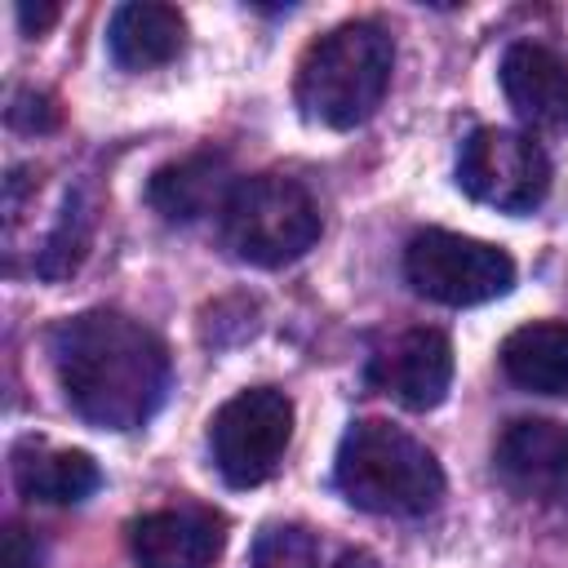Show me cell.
I'll return each instance as SVG.
<instances>
[{
  "label": "cell",
  "instance_id": "6da1fadb",
  "mask_svg": "<svg viewBox=\"0 0 568 568\" xmlns=\"http://www.w3.org/2000/svg\"><path fill=\"white\" fill-rule=\"evenodd\" d=\"M67 404L98 430H138L169 395V346L120 311H80L49 333Z\"/></svg>",
  "mask_w": 568,
  "mask_h": 568
},
{
  "label": "cell",
  "instance_id": "7a4b0ae2",
  "mask_svg": "<svg viewBox=\"0 0 568 568\" xmlns=\"http://www.w3.org/2000/svg\"><path fill=\"white\" fill-rule=\"evenodd\" d=\"M390 67H395V40L382 22L373 18L342 22L320 40H311L297 62V80H293L297 111L324 129H355L382 106L390 89Z\"/></svg>",
  "mask_w": 568,
  "mask_h": 568
},
{
  "label": "cell",
  "instance_id": "3957f363",
  "mask_svg": "<svg viewBox=\"0 0 568 568\" xmlns=\"http://www.w3.org/2000/svg\"><path fill=\"white\" fill-rule=\"evenodd\" d=\"M337 493L368 515H426L444 497V470L435 453L386 417H359L346 426L333 457Z\"/></svg>",
  "mask_w": 568,
  "mask_h": 568
},
{
  "label": "cell",
  "instance_id": "277c9868",
  "mask_svg": "<svg viewBox=\"0 0 568 568\" xmlns=\"http://www.w3.org/2000/svg\"><path fill=\"white\" fill-rule=\"evenodd\" d=\"M222 248L248 266H288L320 240V209L297 178H240L217 213Z\"/></svg>",
  "mask_w": 568,
  "mask_h": 568
},
{
  "label": "cell",
  "instance_id": "5b68a950",
  "mask_svg": "<svg viewBox=\"0 0 568 568\" xmlns=\"http://www.w3.org/2000/svg\"><path fill=\"white\" fill-rule=\"evenodd\" d=\"M404 275L413 284V293H422L439 306H479V302L510 293L515 257L501 244L430 226L408 240Z\"/></svg>",
  "mask_w": 568,
  "mask_h": 568
},
{
  "label": "cell",
  "instance_id": "8992f818",
  "mask_svg": "<svg viewBox=\"0 0 568 568\" xmlns=\"http://www.w3.org/2000/svg\"><path fill=\"white\" fill-rule=\"evenodd\" d=\"M293 439V399L275 386H248L231 395L209 422L213 466L231 488L266 484Z\"/></svg>",
  "mask_w": 568,
  "mask_h": 568
},
{
  "label": "cell",
  "instance_id": "52a82bcc",
  "mask_svg": "<svg viewBox=\"0 0 568 568\" xmlns=\"http://www.w3.org/2000/svg\"><path fill=\"white\" fill-rule=\"evenodd\" d=\"M457 186L501 213H528L550 191V160L532 133L519 129H475L457 151Z\"/></svg>",
  "mask_w": 568,
  "mask_h": 568
},
{
  "label": "cell",
  "instance_id": "ba28073f",
  "mask_svg": "<svg viewBox=\"0 0 568 568\" xmlns=\"http://www.w3.org/2000/svg\"><path fill=\"white\" fill-rule=\"evenodd\" d=\"M368 386L413 413L439 408L453 386V342L439 328H404L368 359Z\"/></svg>",
  "mask_w": 568,
  "mask_h": 568
},
{
  "label": "cell",
  "instance_id": "9c48e42d",
  "mask_svg": "<svg viewBox=\"0 0 568 568\" xmlns=\"http://www.w3.org/2000/svg\"><path fill=\"white\" fill-rule=\"evenodd\" d=\"M497 475L532 501H568V426L550 417H515L493 444Z\"/></svg>",
  "mask_w": 568,
  "mask_h": 568
},
{
  "label": "cell",
  "instance_id": "30bf717a",
  "mask_svg": "<svg viewBox=\"0 0 568 568\" xmlns=\"http://www.w3.org/2000/svg\"><path fill=\"white\" fill-rule=\"evenodd\" d=\"M501 93L510 111L537 129V133H564L568 129V58L555 53L550 44L519 40L501 53L497 67Z\"/></svg>",
  "mask_w": 568,
  "mask_h": 568
},
{
  "label": "cell",
  "instance_id": "8fae6325",
  "mask_svg": "<svg viewBox=\"0 0 568 568\" xmlns=\"http://www.w3.org/2000/svg\"><path fill=\"white\" fill-rule=\"evenodd\" d=\"M226 546V524L213 510L178 506L151 510L129 524V550L138 568H209Z\"/></svg>",
  "mask_w": 568,
  "mask_h": 568
},
{
  "label": "cell",
  "instance_id": "7c38bea8",
  "mask_svg": "<svg viewBox=\"0 0 568 568\" xmlns=\"http://www.w3.org/2000/svg\"><path fill=\"white\" fill-rule=\"evenodd\" d=\"M231 191H235V178H231L226 155L222 151H195V155H182V160L151 173L146 204L164 222H200L209 213H222Z\"/></svg>",
  "mask_w": 568,
  "mask_h": 568
},
{
  "label": "cell",
  "instance_id": "4fadbf2b",
  "mask_svg": "<svg viewBox=\"0 0 568 568\" xmlns=\"http://www.w3.org/2000/svg\"><path fill=\"white\" fill-rule=\"evenodd\" d=\"M186 18L160 0H129L106 22V53L120 71H151L182 53Z\"/></svg>",
  "mask_w": 568,
  "mask_h": 568
},
{
  "label": "cell",
  "instance_id": "5bb4252c",
  "mask_svg": "<svg viewBox=\"0 0 568 568\" xmlns=\"http://www.w3.org/2000/svg\"><path fill=\"white\" fill-rule=\"evenodd\" d=\"M13 484L27 501L44 506H75L89 493H98L102 470L89 453L75 448H49L40 439H27L13 448Z\"/></svg>",
  "mask_w": 568,
  "mask_h": 568
},
{
  "label": "cell",
  "instance_id": "9a60e30c",
  "mask_svg": "<svg viewBox=\"0 0 568 568\" xmlns=\"http://www.w3.org/2000/svg\"><path fill=\"white\" fill-rule=\"evenodd\" d=\"M501 368L532 395H568V320H532L506 333Z\"/></svg>",
  "mask_w": 568,
  "mask_h": 568
},
{
  "label": "cell",
  "instance_id": "2e32d148",
  "mask_svg": "<svg viewBox=\"0 0 568 568\" xmlns=\"http://www.w3.org/2000/svg\"><path fill=\"white\" fill-rule=\"evenodd\" d=\"M89 235H93V213L84 209L80 191H71L67 204H62V213H58V222H53V231L44 235V248L36 257V275L40 280H67L84 262Z\"/></svg>",
  "mask_w": 568,
  "mask_h": 568
},
{
  "label": "cell",
  "instance_id": "e0dca14e",
  "mask_svg": "<svg viewBox=\"0 0 568 568\" xmlns=\"http://www.w3.org/2000/svg\"><path fill=\"white\" fill-rule=\"evenodd\" d=\"M58 120H62L58 102L40 89H18L9 98V124L22 133H49V129H58Z\"/></svg>",
  "mask_w": 568,
  "mask_h": 568
},
{
  "label": "cell",
  "instance_id": "ac0fdd59",
  "mask_svg": "<svg viewBox=\"0 0 568 568\" xmlns=\"http://www.w3.org/2000/svg\"><path fill=\"white\" fill-rule=\"evenodd\" d=\"M13 13H18V27H22L27 36H44V31L58 22V4H53V0H36V4H31V0H18Z\"/></svg>",
  "mask_w": 568,
  "mask_h": 568
},
{
  "label": "cell",
  "instance_id": "d6986e66",
  "mask_svg": "<svg viewBox=\"0 0 568 568\" xmlns=\"http://www.w3.org/2000/svg\"><path fill=\"white\" fill-rule=\"evenodd\" d=\"M31 559H36V550L27 546L22 528H9L4 532V568H31Z\"/></svg>",
  "mask_w": 568,
  "mask_h": 568
}]
</instances>
